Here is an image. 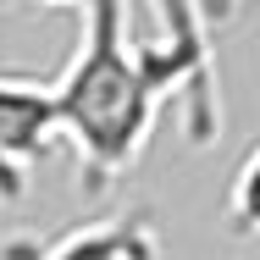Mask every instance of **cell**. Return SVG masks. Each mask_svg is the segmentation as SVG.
<instances>
[{"instance_id":"6da1fadb","label":"cell","mask_w":260,"mask_h":260,"mask_svg":"<svg viewBox=\"0 0 260 260\" xmlns=\"http://www.w3.org/2000/svg\"><path fill=\"white\" fill-rule=\"evenodd\" d=\"M50 100H55V133L72 144L83 188H94V194L111 188L139 160L150 127H155V111L166 100L127 39L122 0L83 6L78 50L67 61V72L55 78Z\"/></svg>"},{"instance_id":"7a4b0ae2","label":"cell","mask_w":260,"mask_h":260,"mask_svg":"<svg viewBox=\"0 0 260 260\" xmlns=\"http://www.w3.org/2000/svg\"><path fill=\"white\" fill-rule=\"evenodd\" d=\"M55 139V100L45 83L0 78V205H17L39 155Z\"/></svg>"},{"instance_id":"3957f363","label":"cell","mask_w":260,"mask_h":260,"mask_svg":"<svg viewBox=\"0 0 260 260\" xmlns=\"http://www.w3.org/2000/svg\"><path fill=\"white\" fill-rule=\"evenodd\" d=\"M28 260H160V238L144 210H122V216H94V221L50 238Z\"/></svg>"},{"instance_id":"277c9868","label":"cell","mask_w":260,"mask_h":260,"mask_svg":"<svg viewBox=\"0 0 260 260\" xmlns=\"http://www.w3.org/2000/svg\"><path fill=\"white\" fill-rule=\"evenodd\" d=\"M227 227L238 238H260V139L249 144V155L238 160L233 188H227Z\"/></svg>"}]
</instances>
